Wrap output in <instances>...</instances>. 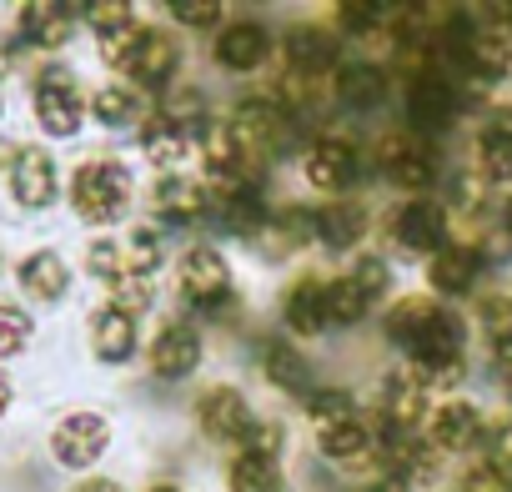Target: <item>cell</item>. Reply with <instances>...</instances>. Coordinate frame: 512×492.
Returning <instances> with one entry per match:
<instances>
[{
	"label": "cell",
	"instance_id": "cell-14",
	"mask_svg": "<svg viewBox=\"0 0 512 492\" xmlns=\"http://www.w3.org/2000/svg\"><path fill=\"white\" fill-rule=\"evenodd\" d=\"M231 126L241 136V146L262 161V156H277V146L287 141V106L282 101H267V96H251L231 111Z\"/></svg>",
	"mask_w": 512,
	"mask_h": 492
},
{
	"label": "cell",
	"instance_id": "cell-46",
	"mask_svg": "<svg viewBox=\"0 0 512 492\" xmlns=\"http://www.w3.org/2000/svg\"><path fill=\"white\" fill-rule=\"evenodd\" d=\"M452 206H462V211H472L477 201H482V176H472V171H462V176H452Z\"/></svg>",
	"mask_w": 512,
	"mask_h": 492
},
{
	"label": "cell",
	"instance_id": "cell-53",
	"mask_svg": "<svg viewBox=\"0 0 512 492\" xmlns=\"http://www.w3.org/2000/svg\"><path fill=\"white\" fill-rule=\"evenodd\" d=\"M507 402H512V377H507Z\"/></svg>",
	"mask_w": 512,
	"mask_h": 492
},
{
	"label": "cell",
	"instance_id": "cell-25",
	"mask_svg": "<svg viewBox=\"0 0 512 492\" xmlns=\"http://www.w3.org/2000/svg\"><path fill=\"white\" fill-rule=\"evenodd\" d=\"M262 377H267L277 392H292V397H307V392H312V362H307V352H297L292 342H267V347H262Z\"/></svg>",
	"mask_w": 512,
	"mask_h": 492
},
{
	"label": "cell",
	"instance_id": "cell-11",
	"mask_svg": "<svg viewBox=\"0 0 512 492\" xmlns=\"http://www.w3.org/2000/svg\"><path fill=\"white\" fill-rule=\"evenodd\" d=\"M422 437H427L437 452H467V447H477V442L487 437V417H482L477 402L447 397V402H437V407L427 412Z\"/></svg>",
	"mask_w": 512,
	"mask_h": 492
},
{
	"label": "cell",
	"instance_id": "cell-27",
	"mask_svg": "<svg viewBox=\"0 0 512 492\" xmlns=\"http://www.w3.org/2000/svg\"><path fill=\"white\" fill-rule=\"evenodd\" d=\"M372 447H377V432H372V422H367L362 412L347 417V422H337V427H322V432H317V452H322L327 462H362Z\"/></svg>",
	"mask_w": 512,
	"mask_h": 492
},
{
	"label": "cell",
	"instance_id": "cell-20",
	"mask_svg": "<svg viewBox=\"0 0 512 492\" xmlns=\"http://www.w3.org/2000/svg\"><path fill=\"white\" fill-rule=\"evenodd\" d=\"M176 71H181V51H176V41H171L166 31H151V26H146L141 46H136L131 61H126V76H131L136 86L166 91V86L176 81Z\"/></svg>",
	"mask_w": 512,
	"mask_h": 492
},
{
	"label": "cell",
	"instance_id": "cell-45",
	"mask_svg": "<svg viewBox=\"0 0 512 492\" xmlns=\"http://www.w3.org/2000/svg\"><path fill=\"white\" fill-rule=\"evenodd\" d=\"M91 26H96V36H106V31H121V26H131V6H86L81 11Z\"/></svg>",
	"mask_w": 512,
	"mask_h": 492
},
{
	"label": "cell",
	"instance_id": "cell-9",
	"mask_svg": "<svg viewBox=\"0 0 512 492\" xmlns=\"http://www.w3.org/2000/svg\"><path fill=\"white\" fill-rule=\"evenodd\" d=\"M36 121L51 136H76L81 131L86 101H81V86H76V76L66 66L41 71V81H36Z\"/></svg>",
	"mask_w": 512,
	"mask_h": 492
},
{
	"label": "cell",
	"instance_id": "cell-41",
	"mask_svg": "<svg viewBox=\"0 0 512 492\" xmlns=\"http://www.w3.org/2000/svg\"><path fill=\"white\" fill-rule=\"evenodd\" d=\"M141 36H146V26H121V31H106L101 36V61L111 66V71H126V61H131V51L141 46Z\"/></svg>",
	"mask_w": 512,
	"mask_h": 492
},
{
	"label": "cell",
	"instance_id": "cell-22",
	"mask_svg": "<svg viewBox=\"0 0 512 492\" xmlns=\"http://www.w3.org/2000/svg\"><path fill=\"white\" fill-rule=\"evenodd\" d=\"M136 342H141L136 312L106 302V307L96 312V322H91V347H96V357H101L106 367H121V362L136 357Z\"/></svg>",
	"mask_w": 512,
	"mask_h": 492
},
{
	"label": "cell",
	"instance_id": "cell-50",
	"mask_svg": "<svg viewBox=\"0 0 512 492\" xmlns=\"http://www.w3.org/2000/svg\"><path fill=\"white\" fill-rule=\"evenodd\" d=\"M502 231H507V236H512V196H507V201H502Z\"/></svg>",
	"mask_w": 512,
	"mask_h": 492
},
{
	"label": "cell",
	"instance_id": "cell-29",
	"mask_svg": "<svg viewBox=\"0 0 512 492\" xmlns=\"http://www.w3.org/2000/svg\"><path fill=\"white\" fill-rule=\"evenodd\" d=\"M71 31H76V11L71 6H26L21 11V36L31 41V46H46V51H56V46H66L71 41Z\"/></svg>",
	"mask_w": 512,
	"mask_h": 492
},
{
	"label": "cell",
	"instance_id": "cell-21",
	"mask_svg": "<svg viewBox=\"0 0 512 492\" xmlns=\"http://www.w3.org/2000/svg\"><path fill=\"white\" fill-rule=\"evenodd\" d=\"M282 322L292 337H322L332 327V312H327V282L317 277H297L282 297Z\"/></svg>",
	"mask_w": 512,
	"mask_h": 492
},
{
	"label": "cell",
	"instance_id": "cell-1",
	"mask_svg": "<svg viewBox=\"0 0 512 492\" xmlns=\"http://www.w3.org/2000/svg\"><path fill=\"white\" fill-rule=\"evenodd\" d=\"M387 342L407 357V372L427 392H452L467 372V322L432 297L397 302L387 312Z\"/></svg>",
	"mask_w": 512,
	"mask_h": 492
},
{
	"label": "cell",
	"instance_id": "cell-40",
	"mask_svg": "<svg viewBox=\"0 0 512 492\" xmlns=\"http://www.w3.org/2000/svg\"><path fill=\"white\" fill-rule=\"evenodd\" d=\"M282 447H287V427L267 422V417H256L251 432L241 437V452H251V457H282Z\"/></svg>",
	"mask_w": 512,
	"mask_h": 492
},
{
	"label": "cell",
	"instance_id": "cell-42",
	"mask_svg": "<svg viewBox=\"0 0 512 492\" xmlns=\"http://www.w3.org/2000/svg\"><path fill=\"white\" fill-rule=\"evenodd\" d=\"M347 272L357 277V287H362L372 302H382V297L392 292V272H387V262H382V257H357Z\"/></svg>",
	"mask_w": 512,
	"mask_h": 492
},
{
	"label": "cell",
	"instance_id": "cell-37",
	"mask_svg": "<svg viewBox=\"0 0 512 492\" xmlns=\"http://www.w3.org/2000/svg\"><path fill=\"white\" fill-rule=\"evenodd\" d=\"M91 111H96V121H101V126H111V131L136 126V116H141L136 91H126V86H101V91H96V101H91Z\"/></svg>",
	"mask_w": 512,
	"mask_h": 492
},
{
	"label": "cell",
	"instance_id": "cell-28",
	"mask_svg": "<svg viewBox=\"0 0 512 492\" xmlns=\"http://www.w3.org/2000/svg\"><path fill=\"white\" fill-rule=\"evenodd\" d=\"M317 216H322V246H327V252H357V246H362V236H367V206L332 201Z\"/></svg>",
	"mask_w": 512,
	"mask_h": 492
},
{
	"label": "cell",
	"instance_id": "cell-34",
	"mask_svg": "<svg viewBox=\"0 0 512 492\" xmlns=\"http://www.w3.org/2000/svg\"><path fill=\"white\" fill-rule=\"evenodd\" d=\"M121 252H126V282H141V287H151V277L161 272V236L151 231V226H136L126 241H121Z\"/></svg>",
	"mask_w": 512,
	"mask_h": 492
},
{
	"label": "cell",
	"instance_id": "cell-13",
	"mask_svg": "<svg viewBox=\"0 0 512 492\" xmlns=\"http://www.w3.org/2000/svg\"><path fill=\"white\" fill-rule=\"evenodd\" d=\"M377 161H382V176H387L397 191L422 196V191L437 181V156H432L427 141H417V136H387L382 151H377Z\"/></svg>",
	"mask_w": 512,
	"mask_h": 492
},
{
	"label": "cell",
	"instance_id": "cell-52",
	"mask_svg": "<svg viewBox=\"0 0 512 492\" xmlns=\"http://www.w3.org/2000/svg\"><path fill=\"white\" fill-rule=\"evenodd\" d=\"M497 16H502V21H507V36H512V6H502V11H497Z\"/></svg>",
	"mask_w": 512,
	"mask_h": 492
},
{
	"label": "cell",
	"instance_id": "cell-12",
	"mask_svg": "<svg viewBox=\"0 0 512 492\" xmlns=\"http://www.w3.org/2000/svg\"><path fill=\"white\" fill-rule=\"evenodd\" d=\"M111 447V422L101 412H66L51 432V452L61 467H91Z\"/></svg>",
	"mask_w": 512,
	"mask_h": 492
},
{
	"label": "cell",
	"instance_id": "cell-26",
	"mask_svg": "<svg viewBox=\"0 0 512 492\" xmlns=\"http://www.w3.org/2000/svg\"><path fill=\"white\" fill-rule=\"evenodd\" d=\"M191 136H196V131H191L186 121H176L171 111H156V116L141 126V151H146L151 166H176V161L186 156Z\"/></svg>",
	"mask_w": 512,
	"mask_h": 492
},
{
	"label": "cell",
	"instance_id": "cell-48",
	"mask_svg": "<svg viewBox=\"0 0 512 492\" xmlns=\"http://www.w3.org/2000/svg\"><path fill=\"white\" fill-rule=\"evenodd\" d=\"M11 392H16V387H11V377H6V372H0V412H6V407H11Z\"/></svg>",
	"mask_w": 512,
	"mask_h": 492
},
{
	"label": "cell",
	"instance_id": "cell-18",
	"mask_svg": "<svg viewBox=\"0 0 512 492\" xmlns=\"http://www.w3.org/2000/svg\"><path fill=\"white\" fill-rule=\"evenodd\" d=\"M482 252L477 246H442L437 257H427V287L437 292V297H467V292H477V277H482Z\"/></svg>",
	"mask_w": 512,
	"mask_h": 492
},
{
	"label": "cell",
	"instance_id": "cell-38",
	"mask_svg": "<svg viewBox=\"0 0 512 492\" xmlns=\"http://www.w3.org/2000/svg\"><path fill=\"white\" fill-rule=\"evenodd\" d=\"M86 267H91V277H101L106 287H121V282H126V252H121L111 236H96V241H91Z\"/></svg>",
	"mask_w": 512,
	"mask_h": 492
},
{
	"label": "cell",
	"instance_id": "cell-5",
	"mask_svg": "<svg viewBox=\"0 0 512 492\" xmlns=\"http://www.w3.org/2000/svg\"><path fill=\"white\" fill-rule=\"evenodd\" d=\"M407 126L417 131V136H437V131H447L457 116H462V96H457V86H452V76L447 71H412V81H407Z\"/></svg>",
	"mask_w": 512,
	"mask_h": 492
},
{
	"label": "cell",
	"instance_id": "cell-39",
	"mask_svg": "<svg viewBox=\"0 0 512 492\" xmlns=\"http://www.w3.org/2000/svg\"><path fill=\"white\" fill-rule=\"evenodd\" d=\"M457 492H512V472H507L502 462L482 457V462L462 467V482H457Z\"/></svg>",
	"mask_w": 512,
	"mask_h": 492
},
{
	"label": "cell",
	"instance_id": "cell-4",
	"mask_svg": "<svg viewBox=\"0 0 512 492\" xmlns=\"http://www.w3.org/2000/svg\"><path fill=\"white\" fill-rule=\"evenodd\" d=\"M387 236L402 246V252L437 257L442 246H447V201H437V196H407L402 206L387 211Z\"/></svg>",
	"mask_w": 512,
	"mask_h": 492
},
{
	"label": "cell",
	"instance_id": "cell-47",
	"mask_svg": "<svg viewBox=\"0 0 512 492\" xmlns=\"http://www.w3.org/2000/svg\"><path fill=\"white\" fill-rule=\"evenodd\" d=\"M71 492H126L121 482H111V477H86V482H76Z\"/></svg>",
	"mask_w": 512,
	"mask_h": 492
},
{
	"label": "cell",
	"instance_id": "cell-3",
	"mask_svg": "<svg viewBox=\"0 0 512 492\" xmlns=\"http://www.w3.org/2000/svg\"><path fill=\"white\" fill-rule=\"evenodd\" d=\"M176 282H181V297L196 307V312H226L231 302H236V287H231V267H226V257L216 252L211 241H196V246H186L181 252V262H176Z\"/></svg>",
	"mask_w": 512,
	"mask_h": 492
},
{
	"label": "cell",
	"instance_id": "cell-33",
	"mask_svg": "<svg viewBox=\"0 0 512 492\" xmlns=\"http://www.w3.org/2000/svg\"><path fill=\"white\" fill-rule=\"evenodd\" d=\"M402 16V6H387V0H347L337 6V26L347 36H372V31H392Z\"/></svg>",
	"mask_w": 512,
	"mask_h": 492
},
{
	"label": "cell",
	"instance_id": "cell-49",
	"mask_svg": "<svg viewBox=\"0 0 512 492\" xmlns=\"http://www.w3.org/2000/svg\"><path fill=\"white\" fill-rule=\"evenodd\" d=\"M372 492H407V487H402V482H392V477H382V482H377Z\"/></svg>",
	"mask_w": 512,
	"mask_h": 492
},
{
	"label": "cell",
	"instance_id": "cell-8",
	"mask_svg": "<svg viewBox=\"0 0 512 492\" xmlns=\"http://www.w3.org/2000/svg\"><path fill=\"white\" fill-rule=\"evenodd\" d=\"M427 412H432L427 387L412 372H387L382 377V437H387V447H397L417 427H427Z\"/></svg>",
	"mask_w": 512,
	"mask_h": 492
},
{
	"label": "cell",
	"instance_id": "cell-6",
	"mask_svg": "<svg viewBox=\"0 0 512 492\" xmlns=\"http://www.w3.org/2000/svg\"><path fill=\"white\" fill-rule=\"evenodd\" d=\"M302 176L312 191H327V196H342L362 181V151L342 136H322L302 151Z\"/></svg>",
	"mask_w": 512,
	"mask_h": 492
},
{
	"label": "cell",
	"instance_id": "cell-19",
	"mask_svg": "<svg viewBox=\"0 0 512 492\" xmlns=\"http://www.w3.org/2000/svg\"><path fill=\"white\" fill-rule=\"evenodd\" d=\"M11 191H16V201L21 206H51L56 201V191H61V176H56V161L46 156V151H36V146H21L16 156H11Z\"/></svg>",
	"mask_w": 512,
	"mask_h": 492
},
{
	"label": "cell",
	"instance_id": "cell-15",
	"mask_svg": "<svg viewBox=\"0 0 512 492\" xmlns=\"http://www.w3.org/2000/svg\"><path fill=\"white\" fill-rule=\"evenodd\" d=\"M201 332L191 327V322H166L156 337H151V352H146V362H151V377H161V382H181V377H191L196 367H201Z\"/></svg>",
	"mask_w": 512,
	"mask_h": 492
},
{
	"label": "cell",
	"instance_id": "cell-31",
	"mask_svg": "<svg viewBox=\"0 0 512 492\" xmlns=\"http://www.w3.org/2000/svg\"><path fill=\"white\" fill-rule=\"evenodd\" d=\"M226 492H282V467H277V457L236 452L231 467H226Z\"/></svg>",
	"mask_w": 512,
	"mask_h": 492
},
{
	"label": "cell",
	"instance_id": "cell-36",
	"mask_svg": "<svg viewBox=\"0 0 512 492\" xmlns=\"http://www.w3.org/2000/svg\"><path fill=\"white\" fill-rule=\"evenodd\" d=\"M477 332H482V342H487L492 352L507 347V342H512V297H502V292L482 297V302H477Z\"/></svg>",
	"mask_w": 512,
	"mask_h": 492
},
{
	"label": "cell",
	"instance_id": "cell-10",
	"mask_svg": "<svg viewBox=\"0 0 512 492\" xmlns=\"http://www.w3.org/2000/svg\"><path fill=\"white\" fill-rule=\"evenodd\" d=\"M251 422H256V412H251V402L241 397V387L216 382V387H206L201 402H196V427L206 432V442H236V447H241V437L251 432Z\"/></svg>",
	"mask_w": 512,
	"mask_h": 492
},
{
	"label": "cell",
	"instance_id": "cell-44",
	"mask_svg": "<svg viewBox=\"0 0 512 492\" xmlns=\"http://www.w3.org/2000/svg\"><path fill=\"white\" fill-rule=\"evenodd\" d=\"M171 16H176L181 26H191V31H196V26H201V31H211V26L221 31V26H226V21H221L226 11H221V6H211V0H176Z\"/></svg>",
	"mask_w": 512,
	"mask_h": 492
},
{
	"label": "cell",
	"instance_id": "cell-35",
	"mask_svg": "<svg viewBox=\"0 0 512 492\" xmlns=\"http://www.w3.org/2000/svg\"><path fill=\"white\" fill-rule=\"evenodd\" d=\"M302 407H307V417L317 422V432H322V427H337V422H347V417H357V397H352L347 387H312V392L302 397Z\"/></svg>",
	"mask_w": 512,
	"mask_h": 492
},
{
	"label": "cell",
	"instance_id": "cell-7",
	"mask_svg": "<svg viewBox=\"0 0 512 492\" xmlns=\"http://www.w3.org/2000/svg\"><path fill=\"white\" fill-rule=\"evenodd\" d=\"M272 51H277V41H272V31L262 26V21H226L221 31H216V41H211V61L221 66V71H231V76H251V71H262L267 61H272Z\"/></svg>",
	"mask_w": 512,
	"mask_h": 492
},
{
	"label": "cell",
	"instance_id": "cell-30",
	"mask_svg": "<svg viewBox=\"0 0 512 492\" xmlns=\"http://www.w3.org/2000/svg\"><path fill=\"white\" fill-rule=\"evenodd\" d=\"M21 287H26V297H36V302H56V297H66L71 272H66V262H61L56 252H31V257L21 262Z\"/></svg>",
	"mask_w": 512,
	"mask_h": 492
},
{
	"label": "cell",
	"instance_id": "cell-17",
	"mask_svg": "<svg viewBox=\"0 0 512 492\" xmlns=\"http://www.w3.org/2000/svg\"><path fill=\"white\" fill-rule=\"evenodd\" d=\"M282 61H287V76H297V81H317V76L342 66L337 61V41L327 31H317V26H292L287 41H282Z\"/></svg>",
	"mask_w": 512,
	"mask_h": 492
},
{
	"label": "cell",
	"instance_id": "cell-24",
	"mask_svg": "<svg viewBox=\"0 0 512 492\" xmlns=\"http://www.w3.org/2000/svg\"><path fill=\"white\" fill-rule=\"evenodd\" d=\"M472 151H477L482 181H512V111H492Z\"/></svg>",
	"mask_w": 512,
	"mask_h": 492
},
{
	"label": "cell",
	"instance_id": "cell-16",
	"mask_svg": "<svg viewBox=\"0 0 512 492\" xmlns=\"http://www.w3.org/2000/svg\"><path fill=\"white\" fill-rule=\"evenodd\" d=\"M332 96L347 111H377V106H387L392 81H387V71L377 61H342L332 71Z\"/></svg>",
	"mask_w": 512,
	"mask_h": 492
},
{
	"label": "cell",
	"instance_id": "cell-2",
	"mask_svg": "<svg viewBox=\"0 0 512 492\" xmlns=\"http://www.w3.org/2000/svg\"><path fill=\"white\" fill-rule=\"evenodd\" d=\"M131 191H136V181H131V171L116 156H96V161H86L71 176V206L91 226H111L116 216H126L131 211Z\"/></svg>",
	"mask_w": 512,
	"mask_h": 492
},
{
	"label": "cell",
	"instance_id": "cell-32",
	"mask_svg": "<svg viewBox=\"0 0 512 492\" xmlns=\"http://www.w3.org/2000/svg\"><path fill=\"white\" fill-rule=\"evenodd\" d=\"M372 307H377V302L357 287L352 272H342L337 282H327V312H332V327H357V322L372 317Z\"/></svg>",
	"mask_w": 512,
	"mask_h": 492
},
{
	"label": "cell",
	"instance_id": "cell-43",
	"mask_svg": "<svg viewBox=\"0 0 512 492\" xmlns=\"http://www.w3.org/2000/svg\"><path fill=\"white\" fill-rule=\"evenodd\" d=\"M31 342V317L16 307H0V357H16Z\"/></svg>",
	"mask_w": 512,
	"mask_h": 492
},
{
	"label": "cell",
	"instance_id": "cell-23",
	"mask_svg": "<svg viewBox=\"0 0 512 492\" xmlns=\"http://www.w3.org/2000/svg\"><path fill=\"white\" fill-rule=\"evenodd\" d=\"M206 186H196V181H186V176H161L156 186H151V211H156V221H166V226H191L201 211H206Z\"/></svg>",
	"mask_w": 512,
	"mask_h": 492
},
{
	"label": "cell",
	"instance_id": "cell-51",
	"mask_svg": "<svg viewBox=\"0 0 512 492\" xmlns=\"http://www.w3.org/2000/svg\"><path fill=\"white\" fill-rule=\"evenodd\" d=\"M146 492H186V487H176V482H156V487H146Z\"/></svg>",
	"mask_w": 512,
	"mask_h": 492
}]
</instances>
